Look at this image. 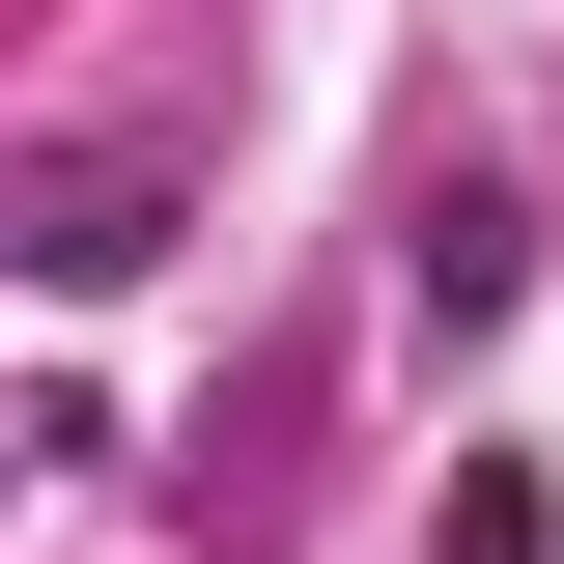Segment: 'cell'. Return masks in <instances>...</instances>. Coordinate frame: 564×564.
<instances>
[{
	"label": "cell",
	"mask_w": 564,
	"mask_h": 564,
	"mask_svg": "<svg viewBox=\"0 0 564 564\" xmlns=\"http://www.w3.org/2000/svg\"><path fill=\"white\" fill-rule=\"evenodd\" d=\"M452 564H564V508L508 480V452H452Z\"/></svg>",
	"instance_id": "3"
},
{
	"label": "cell",
	"mask_w": 564,
	"mask_h": 564,
	"mask_svg": "<svg viewBox=\"0 0 564 564\" xmlns=\"http://www.w3.org/2000/svg\"><path fill=\"white\" fill-rule=\"evenodd\" d=\"M395 282H423V339H480L508 282H536V226H508V198H480V170H452V198H423V226H395Z\"/></svg>",
	"instance_id": "2"
},
{
	"label": "cell",
	"mask_w": 564,
	"mask_h": 564,
	"mask_svg": "<svg viewBox=\"0 0 564 564\" xmlns=\"http://www.w3.org/2000/svg\"><path fill=\"white\" fill-rule=\"evenodd\" d=\"M170 226H198V170H170V141H57V170L0 198V254H29V282H141Z\"/></svg>",
	"instance_id": "1"
}]
</instances>
